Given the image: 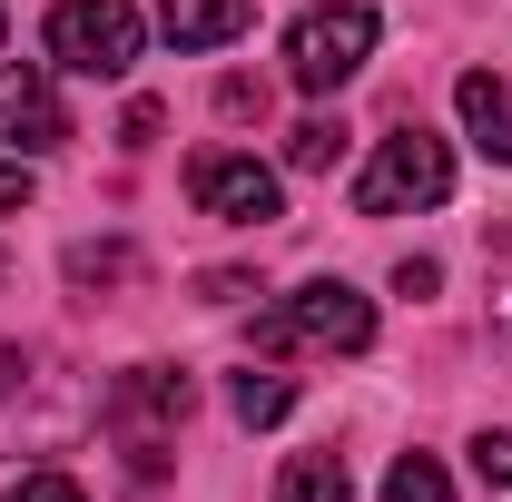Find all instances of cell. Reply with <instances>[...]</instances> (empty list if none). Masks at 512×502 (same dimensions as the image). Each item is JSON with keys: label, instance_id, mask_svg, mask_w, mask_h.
Listing matches in <instances>:
<instances>
[{"label": "cell", "instance_id": "cell-11", "mask_svg": "<svg viewBox=\"0 0 512 502\" xmlns=\"http://www.w3.org/2000/svg\"><path fill=\"white\" fill-rule=\"evenodd\" d=\"M227 404H237V424L256 434V424H286V404H296V384H286V375H256V365H247V375L227 384Z\"/></svg>", "mask_w": 512, "mask_h": 502}, {"label": "cell", "instance_id": "cell-16", "mask_svg": "<svg viewBox=\"0 0 512 502\" xmlns=\"http://www.w3.org/2000/svg\"><path fill=\"white\" fill-rule=\"evenodd\" d=\"M394 286H404V296H434V286H444V266H434V256H404V266H394Z\"/></svg>", "mask_w": 512, "mask_h": 502}, {"label": "cell", "instance_id": "cell-18", "mask_svg": "<svg viewBox=\"0 0 512 502\" xmlns=\"http://www.w3.org/2000/svg\"><path fill=\"white\" fill-rule=\"evenodd\" d=\"M493 325H503V345H512V256H503V276H493Z\"/></svg>", "mask_w": 512, "mask_h": 502}, {"label": "cell", "instance_id": "cell-13", "mask_svg": "<svg viewBox=\"0 0 512 502\" xmlns=\"http://www.w3.org/2000/svg\"><path fill=\"white\" fill-rule=\"evenodd\" d=\"M335 158H345V119H306L296 138H286V168H306V178L335 168Z\"/></svg>", "mask_w": 512, "mask_h": 502}, {"label": "cell", "instance_id": "cell-9", "mask_svg": "<svg viewBox=\"0 0 512 502\" xmlns=\"http://www.w3.org/2000/svg\"><path fill=\"white\" fill-rule=\"evenodd\" d=\"M247 20H256V0H158V30L178 50H227Z\"/></svg>", "mask_w": 512, "mask_h": 502}, {"label": "cell", "instance_id": "cell-10", "mask_svg": "<svg viewBox=\"0 0 512 502\" xmlns=\"http://www.w3.org/2000/svg\"><path fill=\"white\" fill-rule=\"evenodd\" d=\"M276 502H355L345 453H296V463H286V483H276Z\"/></svg>", "mask_w": 512, "mask_h": 502}, {"label": "cell", "instance_id": "cell-15", "mask_svg": "<svg viewBox=\"0 0 512 502\" xmlns=\"http://www.w3.org/2000/svg\"><path fill=\"white\" fill-rule=\"evenodd\" d=\"M0 502H89V493H79L69 473H20V483H10Z\"/></svg>", "mask_w": 512, "mask_h": 502}, {"label": "cell", "instance_id": "cell-14", "mask_svg": "<svg viewBox=\"0 0 512 502\" xmlns=\"http://www.w3.org/2000/svg\"><path fill=\"white\" fill-rule=\"evenodd\" d=\"M473 473H483L493 493H512V434H473Z\"/></svg>", "mask_w": 512, "mask_h": 502}, {"label": "cell", "instance_id": "cell-3", "mask_svg": "<svg viewBox=\"0 0 512 502\" xmlns=\"http://www.w3.org/2000/svg\"><path fill=\"white\" fill-rule=\"evenodd\" d=\"M138 0H60L50 10V60L79 79H128L138 69Z\"/></svg>", "mask_w": 512, "mask_h": 502}, {"label": "cell", "instance_id": "cell-6", "mask_svg": "<svg viewBox=\"0 0 512 502\" xmlns=\"http://www.w3.org/2000/svg\"><path fill=\"white\" fill-rule=\"evenodd\" d=\"M188 197L207 217H227V227H266V217H276V168H256L237 148H207L188 168Z\"/></svg>", "mask_w": 512, "mask_h": 502}, {"label": "cell", "instance_id": "cell-2", "mask_svg": "<svg viewBox=\"0 0 512 502\" xmlns=\"http://www.w3.org/2000/svg\"><path fill=\"white\" fill-rule=\"evenodd\" d=\"M453 197V148L444 138H434V128H394V138H384L375 148V168H365V178H355V207H365V217H404V207H444Z\"/></svg>", "mask_w": 512, "mask_h": 502}, {"label": "cell", "instance_id": "cell-8", "mask_svg": "<svg viewBox=\"0 0 512 502\" xmlns=\"http://www.w3.org/2000/svg\"><path fill=\"white\" fill-rule=\"evenodd\" d=\"M453 109H463V128H473V148L512 168V79H493V69H463V79H453Z\"/></svg>", "mask_w": 512, "mask_h": 502}, {"label": "cell", "instance_id": "cell-17", "mask_svg": "<svg viewBox=\"0 0 512 502\" xmlns=\"http://www.w3.org/2000/svg\"><path fill=\"white\" fill-rule=\"evenodd\" d=\"M20 207H30V168H20V158H0V217H20Z\"/></svg>", "mask_w": 512, "mask_h": 502}, {"label": "cell", "instance_id": "cell-7", "mask_svg": "<svg viewBox=\"0 0 512 502\" xmlns=\"http://www.w3.org/2000/svg\"><path fill=\"white\" fill-rule=\"evenodd\" d=\"M60 138H69L60 89H50L30 60H10V69H0V148H20V158H50Z\"/></svg>", "mask_w": 512, "mask_h": 502}, {"label": "cell", "instance_id": "cell-4", "mask_svg": "<svg viewBox=\"0 0 512 502\" xmlns=\"http://www.w3.org/2000/svg\"><path fill=\"white\" fill-rule=\"evenodd\" d=\"M365 60H375V10H365V0L306 10V20H296V40H286V69H296V89H306V99H335Z\"/></svg>", "mask_w": 512, "mask_h": 502}, {"label": "cell", "instance_id": "cell-1", "mask_svg": "<svg viewBox=\"0 0 512 502\" xmlns=\"http://www.w3.org/2000/svg\"><path fill=\"white\" fill-rule=\"evenodd\" d=\"M256 345H266V355H296V345H316V355H365V345H375V296H355L345 276H316V286H296L286 306L256 315Z\"/></svg>", "mask_w": 512, "mask_h": 502}, {"label": "cell", "instance_id": "cell-5", "mask_svg": "<svg viewBox=\"0 0 512 502\" xmlns=\"http://www.w3.org/2000/svg\"><path fill=\"white\" fill-rule=\"evenodd\" d=\"M178 424H188V375H178V365H138V375L109 384V434L128 443V463H138V473H158V463H168L158 443L178 434Z\"/></svg>", "mask_w": 512, "mask_h": 502}, {"label": "cell", "instance_id": "cell-12", "mask_svg": "<svg viewBox=\"0 0 512 502\" xmlns=\"http://www.w3.org/2000/svg\"><path fill=\"white\" fill-rule=\"evenodd\" d=\"M384 502H453V483H444V463H434V453H394Z\"/></svg>", "mask_w": 512, "mask_h": 502}]
</instances>
